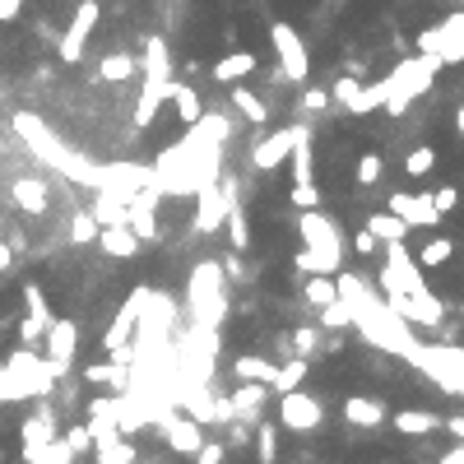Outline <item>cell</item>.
<instances>
[{"mask_svg": "<svg viewBox=\"0 0 464 464\" xmlns=\"http://www.w3.org/2000/svg\"><path fill=\"white\" fill-rule=\"evenodd\" d=\"M14 135L33 149V158H42L47 168H57L61 177H70V181H79V186H89V190L98 186V168H93L84 153L66 149L57 135L47 130V121H42L38 112H14Z\"/></svg>", "mask_w": 464, "mask_h": 464, "instance_id": "cell-1", "label": "cell"}, {"mask_svg": "<svg viewBox=\"0 0 464 464\" xmlns=\"http://www.w3.org/2000/svg\"><path fill=\"white\" fill-rule=\"evenodd\" d=\"M140 74H144V84H140V102H135V126H149L158 117V107L172 98V57H168V42L162 38H144V61H140Z\"/></svg>", "mask_w": 464, "mask_h": 464, "instance_id": "cell-2", "label": "cell"}, {"mask_svg": "<svg viewBox=\"0 0 464 464\" xmlns=\"http://www.w3.org/2000/svg\"><path fill=\"white\" fill-rule=\"evenodd\" d=\"M223 265L218 260H200L190 269V284H186V297H190V316H196V330L200 335H214L223 325V311H228V293H223Z\"/></svg>", "mask_w": 464, "mask_h": 464, "instance_id": "cell-3", "label": "cell"}, {"mask_svg": "<svg viewBox=\"0 0 464 464\" xmlns=\"http://www.w3.org/2000/svg\"><path fill=\"white\" fill-rule=\"evenodd\" d=\"M436 70H442V61L436 57H408V61H399L381 84H386V98H381V112H390V117H404L408 112V102H414L418 93H427L432 89V79H436Z\"/></svg>", "mask_w": 464, "mask_h": 464, "instance_id": "cell-4", "label": "cell"}, {"mask_svg": "<svg viewBox=\"0 0 464 464\" xmlns=\"http://www.w3.org/2000/svg\"><path fill=\"white\" fill-rule=\"evenodd\" d=\"M297 232H302V247L316 251L330 275H339V269H344V237H339V228H335V218H325L320 209H302V218H297Z\"/></svg>", "mask_w": 464, "mask_h": 464, "instance_id": "cell-5", "label": "cell"}, {"mask_svg": "<svg viewBox=\"0 0 464 464\" xmlns=\"http://www.w3.org/2000/svg\"><path fill=\"white\" fill-rule=\"evenodd\" d=\"M386 247V265H381V293H423V269L414 260V251L404 241H381Z\"/></svg>", "mask_w": 464, "mask_h": 464, "instance_id": "cell-6", "label": "cell"}, {"mask_svg": "<svg viewBox=\"0 0 464 464\" xmlns=\"http://www.w3.org/2000/svg\"><path fill=\"white\" fill-rule=\"evenodd\" d=\"M269 42H275V57H279V74L288 84H307L311 79V57L302 38H297L293 23H269Z\"/></svg>", "mask_w": 464, "mask_h": 464, "instance_id": "cell-7", "label": "cell"}, {"mask_svg": "<svg viewBox=\"0 0 464 464\" xmlns=\"http://www.w3.org/2000/svg\"><path fill=\"white\" fill-rule=\"evenodd\" d=\"M232 177H214V181H205L200 190H196V200H200V209H196V232H214V228H223V218H228V209H232Z\"/></svg>", "mask_w": 464, "mask_h": 464, "instance_id": "cell-8", "label": "cell"}, {"mask_svg": "<svg viewBox=\"0 0 464 464\" xmlns=\"http://www.w3.org/2000/svg\"><path fill=\"white\" fill-rule=\"evenodd\" d=\"M42 339H47V363H51V372H57V381L70 376L74 353H79V325H74L70 316H51Z\"/></svg>", "mask_w": 464, "mask_h": 464, "instance_id": "cell-9", "label": "cell"}, {"mask_svg": "<svg viewBox=\"0 0 464 464\" xmlns=\"http://www.w3.org/2000/svg\"><path fill=\"white\" fill-rule=\"evenodd\" d=\"M98 19H102V5H98V0H79L70 29L61 33V47H57L66 66H79V61H84V47H89V38H93V29H98Z\"/></svg>", "mask_w": 464, "mask_h": 464, "instance_id": "cell-10", "label": "cell"}, {"mask_svg": "<svg viewBox=\"0 0 464 464\" xmlns=\"http://www.w3.org/2000/svg\"><path fill=\"white\" fill-rule=\"evenodd\" d=\"M320 423H325V408H320L316 395H307L302 386L279 395V427H288V432H316Z\"/></svg>", "mask_w": 464, "mask_h": 464, "instance_id": "cell-11", "label": "cell"}, {"mask_svg": "<svg viewBox=\"0 0 464 464\" xmlns=\"http://www.w3.org/2000/svg\"><path fill=\"white\" fill-rule=\"evenodd\" d=\"M149 302V288H135L130 293V302H121L117 320L107 325V335H102V348L107 353H117V348H130V335H135V325H140V311Z\"/></svg>", "mask_w": 464, "mask_h": 464, "instance_id": "cell-12", "label": "cell"}, {"mask_svg": "<svg viewBox=\"0 0 464 464\" xmlns=\"http://www.w3.org/2000/svg\"><path fill=\"white\" fill-rule=\"evenodd\" d=\"M390 214L404 218L408 228H436V223H442V214H436V205H432L427 190H418V196H408V190H395V196H390Z\"/></svg>", "mask_w": 464, "mask_h": 464, "instance_id": "cell-13", "label": "cell"}, {"mask_svg": "<svg viewBox=\"0 0 464 464\" xmlns=\"http://www.w3.org/2000/svg\"><path fill=\"white\" fill-rule=\"evenodd\" d=\"M158 427H162V436H168V446H172L177 455H196V451L205 446V432H200V423H196V418L162 414V418H158Z\"/></svg>", "mask_w": 464, "mask_h": 464, "instance_id": "cell-14", "label": "cell"}, {"mask_svg": "<svg viewBox=\"0 0 464 464\" xmlns=\"http://www.w3.org/2000/svg\"><path fill=\"white\" fill-rule=\"evenodd\" d=\"M297 130L302 126H284V130H275V135H265V140L256 144V153H251V162L260 172H275L279 162H288V149H293V140H297Z\"/></svg>", "mask_w": 464, "mask_h": 464, "instance_id": "cell-15", "label": "cell"}, {"mask_svg": "<svg viewBox=\"0 0 464 464\" xmlns=\"http://www.w3.org/2000/svg\"><path fill=\"white\" fill-rule=\"evenodd\" d=\"M418 51H423V57H436L442 66H460V61H464V42L451 38L442 23H432V29L418 33Z\"/></svg>", "mask_w": 464, "mask_h": 464, "instance_id": "cell-16", "label": "cell"}, {"mask_svg": "<svg viewBox=\"0 0 464 464\" xmlns=\"http://www.w3.org/2000/svg\"><path fill=\"white\" fill-rule=\"evenodd\" d=\"M344 418L353 427H381V423L390 418V408L381 404V399H367V395H348L344 399Z\"/></svg>", "mask_w": 464, "mask_h": 464, "instance_id": "cell-17", "label": "cell"}, {"mask_svg": "<svg viewBox=\"0 0 464 464\" xmlns=\"http://www.w3.org/2000/svg\"><path fill=\"white\" fill-rule=\"evenodd\" d=\"M269 399V386L265 381H237V390H232V418H256L260 414V404Z\"/></svg>", "mask_w": 464, "mask_h": 464, "instance_id": "cell-18", "label": "cell"}, {"mask_svg": "<svg viewBox=\"0 0 464 464\" xmlns=\"http://www.w3.org/2000/svg\"><path fill=\"white\" fill-rule=\"evenodd\" d=\"M442 414H432V408H399L395 414V432L404 436H432V432H442Z\"/></svg>", "mask_w": 464, "mask_h": 464, "instance_id": "cell-19", "label": "cell"}, {"mask_svg": "<svg viewBox=\"0 0 464 464\" xmlns=\"http://www.w3.org/2000/svg\"><path fill=\"white\" fill-rule=\"evenodd\" d=\"M288 162H293V186L316 181V177H311V172H316V153H311V135H307V126L297 130V140H293V149H288Z\"/></svg>", "mask_w": 464, "mask_h": 464, "instance_id": "cell-20", "label": "cell"}, {"mask_svg": "<svg viewBox=\"0 0 464 464\" xmlns=\"http://www.w3.org/2000/svg\"><path fill=\"white\" fill-rule=\"evenodd\" d=\"M98 247L112 260H135L140 256V237H135L130 228H98Z\"/></svg>", "mask_w": 464, "mask_h": 464, "instance_id": "cell-21", "label": "cell"}, {"mask_svg": "<svg viewBox=\"0 0 464 464\" xmlns=\"http://www.w3.org/2000/svg\"><path fill=\"white\" fill-rule=\"evenodd\" d=\"M23 464H74V451L66 446V436H51V442L38 446H19Z\"/></svg>", "mask_w": 464, "mask_h": 464, "instance_id": "cell-22", "label": "cell"}, {"mask_svg": "<svg viewBox=\"0 0 464 464\" xmlns=\"http://www.w3.org/2000/svg\"><path fill=\"white\" fill-rule=\"evenodd\" d=\"M10 196H14V205H19L23 214H33V218L47 214V186H42L38 177H19V181L10 186Z\"/></svg>", "mask_w": 464, "mask_h": 464, "instance_id": "cell-23", "label": "cell"}, {"mask_svg": "<svg viewBox=\"0 0 464 464\" xmlns=\"http://www.w3.org/2000/svg\"><path fill=\"white\" fill-rule=\"evenodd\" d=\"M247 74H256V51H228V57L214 66L218 84H241Z\"/></svg>", "mask_w": 464, "mask_h": 464, "instance_id": "cell-24", "label": "cell"}, {"mask_svg": "<svg viewBox=\"0 0 464 464\" xmlns=\"http://www.w3.org/2000/svg\"><path fill=\"white\" fill-rule=\"evenodd\" d=\"M51 436H57V408L42 404L38 414L19 427V446H38V442H51Z\"/></svg>", "mask_w": 464, "mask_h": 464, "instance_id": "cell-25", "label": "cell"}, {"mask_svg": "<svg viewBox=\"0 0 464 464\" xmlns=\"http://www.w3.org/2000/svg\"><path fill=\"white\" fill-rule=\"evenodd\" d=\"M275 372H279V363H269V358H260V353H241V358L232 363V376L237 381H275Z\"/></svg>", "mask_w": 464, "mask_h": 464, "instance_id": "cell-26", "label": "cell"}, {"mask_svg": "<svg viewBox=\"0 0 464 464\" xmlns=\"http://www.w3.org/2000/svg\"><path fill=\"white\" fill-rule=\"evenodd\" d=\"M228 89H232V107H237V112L247 117L251 126H265V121H269V107H265V102L247 89V79H241V84H228Z\"/></svg>", "mask_w": 464, "mask_h": 464, "instance_id": "cell-27", "label": "cell"}, {"mask_svg": "<svg viewBox=\"0 0 464 464\" xmlns=\"http://www.w3.org/2000/svg\"><path fill=\"white\" fill-rule=\"evenodd\" d=\"M367 232H372L376 241H404L414 228H408L404 218H395L390 209H381V214H372V218H367Z\"/></svg>", "mask_w": 464, "mask_h": 464, "instance_id": "cell-28", "label": "cell"}, {"mask_svg": "<svg viewBox=\"0 0 464 464\" xmlns=\"http://www.w3.org/2000/svg\"><path fill=\"white\" fill-rule=\"evenodd\" d=\"M130 74H140V61L126 57V51H112V57H102V66H98V79H107V84H126Z\"/></svg>", "mask_w": 464, "mask_h": 464, "instance_id": "cell-29", "label": "cell"}, {"mask_svg": "<svg viewBox=\"0 0 464 464\" xmlns=\"http://www.w3.org/2000/svg\"><path fill=\"white\" fill-rule=\"evenodd\" d=\"M93 223L98 228H126V205L112 200V196H102V190H93Z\"/></svg>", "mask_w": 464, "mask_h": 464, "instance_id": "cell-30", "label": "cell"}, {"mask_svg": "<svg viewBox=\"0 0 464 464\" xmlns=\"http://www.w3.org/2000/svg\"><path fill=\"white\" fill-rule=\"evenodd\" d=\"M135 455H140V446H130V436H117V442L93 446V460H98V464H135Z\"/></svg>", "mask_w": 464, "mask_h": 464, "instance_id": "cell-31", "label": "cell"}, {"mask_svg": "<svg viewBox=\"0 0 464 464\" xmlns=\"http://www.w3.org/2000/svg\"><path fill=\"white\" fill-rule=\"evenodd\" d=\"M307 381V358H293V363H279V372H275V381H269V390H297Z\"/></svg>", "mask_w": 464, "mask_h": 464, "instance_id": "cell-32", "label": "cell"}, {"mask_svg": "<svg viewBox=\"0 0 464 464\" xmlns=\"http://www.w3.org/2000/svg\"><path fill=\"white\" fill-rule=\"evenodd\" d=\"M451 256H455V241H451V237H432L414 260H418V269H436V265H446Z\"/></svg>", "mask_w": 464, "mask_h": 464, "instance_id": "cell-33", "label": "cell"}, {"mask_svg": "<svg viewBox=\"0 0 464 464\" xmlns=\"http://www.w3.org/2000/svg\"><path fill=\"white\" fill-rule=\"evenodd\" d=\"M302 297L311 307H325V302H335V275H307V284H302Z\"/></svg>", "mask_w": 464, "mask_h": 464, "instance_id": "cell-34", "label": "cell"}, {"mask_svg": "<svg viewBox=\"0 0 464 464\" xmlns=\"http://www.w3.org/2000/svg\"><path fill=\"white\" fill-rule=\"evenodd\" d=\"M172 102H177V117L186 121V126H196L205 112H200V98H196V89L190 84H172Z\"/></svg>", "mask_w": 464, "mask_h": 464, "instance_id": "cell-35", "label": "cell"}, {"mask_svg": "<svg viewBox=\"0 0 464 464\" xmlns=\"http://www.w3.org/2000/svg\"><path fill=\"white\" fill-rule=\"evenodd\" d=\"M256 455H260V464H279V427L275 423L256 427Z\"/></svg>", "mask_w": 464, "mask_h": 464, "instance_id": "cell-36", "label": "cell"}, {"mask_svg": "<svg viewBox=\"0 0 464 464\" xmlns=\"http://www.w3.org/2000/svg\"><path fill=\"white\" fill-rule=\"evenodd\" d=\"M223 223H228V241H232V251H247V247H251V223H247V214H241V209L232 205Z\"/></svg>", "mask_w": 464, "mask_h": 464, "instance_id": "cell-37", "label": "cell"}, {"mask_svg": "<svg viewBox=\"0 0 464 464\" xmlns=\"http://www.w3.org/2000/svg\"><path fill=\"white\" fill-rule=\"evenodd\" d=\"M320 320H325V330H353V307L344 297H335V302L320 307Z\"/></svg>", "mask_w": 464, "mask_h": 464, "instance_id": "cell-38", "label": "cell"}, {"mask_svg": "<svg viewBox=\"0 0 464 464\" xmlns=\"http://www.w3.org/2000/svg\"><path fill=\"white\" fill-rule=\"evenodd\" d=\"M432 168H436V149H432V144L408 149V158H404V172H408V177H427Z\"/></svg>", "mask_w": 464, "mask_h": 464, "instance_id": "cell-39", "label": "cell"}, {"mask_svg": "<svg viewBox=\"0 0 464 464\" xmlns=\"http://www.w3.org/2000/svg\"><path fill=\"white\" fill-rule=\"evenodd\" d=\"M70 241H74V247H89V241H98V223H93L89 209L70 218Z\"/></svg>", "mask_w": 464, "mask_h": 464, "instance_id": "cell-40", "label": "cell"}, {"mask_svg": "<svg viewBox=\"0 0 464 464\" xmlns=\"http://www.w3.org/2000/svg\"><path fill=\"white\" fill-rule=\"evenodd\" d=\"M316 348H320V330H307V325H302V330H293V353H297V358H316Z\"/></svg>", "mask_w": 464, "mask_h": 464, "instance_id": "cell-41", "label": "cell"}, {"mask_svg": "<svg viewBox=\"0 0 464 464\" xmlns=\"http://www.w3.org/2000/svg\"><path fill=\"white\" fill-rule=\"evenodd\" d=\"M381 172H386L381 153H363V162H358V186H376V181H381Z\"/></svg>", "mask_w": 464, "mask_h": 464, "instance_id": "cell-42", "label": "cell"}, {"mask_svg": "<svg viewBox=\"0 0 464 464\" xmlns=\"http://www.w3.org/2000/svg\"><path fill=\"white\" fill-rule=\"evenodd\" d=\"M66 446L74 451V460H79V455H89V451H93V436H89V427H84V423H74V427L66 432Z\"/></svg>", "mask_w": 464, "mask_h": 464, "instance_id": "cell-43", "label": "cell"}, {"mask_svg": "<svg viewBox=\"0 0 464 464\" xmlns=\"http://www.w3.org/2000/svg\"><path fill=\"white\" fill-rule=\"evenodd\" d=\"M293 205H297V209H320V186H316V181L293 186Z\"/></svg>", "mask_w": 464, "mask_h": 464, "instance_id": "cell-44", "label": "cell"}, {"mask_svg": "<svg viewBox=\"0 0 464 464\" xmlns=\"http://www.w3.org/2000/svg\"><path fill=\"white\" fill-rule=\"evenodd\" d=\"M23 302H29V316H38V320H51V311H47V297H42V288H38V284H29V288H23Z\"/></svg>", "mask_w": 464, "mask_h": 464, "instance_id": "cell-45", "label": "cell"}, {"mask_svg": "<svg viewBox=\"0 0 464 464\" xmlns=\"http://www.w3.org/2000/svg\"><path fill=\"white\" fill-rule=\"evenodd\" d=\"M293 265L302 269V275H330V269H325V260H320L316 251H307V247H302V251L293 256Z\"/></svg>", "mask_w": 464, "mask_h": 464, "instance_id": "cell-46", "label": "cell"}, {"mask_svg": "<svg viewBox=\"0 0 464 464\" xmlns=\"http://www.w3.org/2000/svg\"><path fill=\"white\" fill-rule=\"evenodd\" d=\"M432 205H436V214H451V209L460 205V190H455V186H436V190H432Z\"/></svg>", "mask_w": 464, "mask_h": 464, "instance_id": "cell-47", "label": "cell"}, {"mask_svg": "<svg viewBox=\"0 0 464 464\" xmlns=\"http://www.w3.org/2000/svg\"><path fill=\"white\" fill-rule=\"evenodd\" d=\"M42 335H47V320H38V316H23V320H19V339H23V344H38Z\"/></svg>", "mask_w": 464, "mask_h": 464, "instance_id": "cell-48", "label": "cell"}, {"mask_svg": "<svg viewBox=\"0 0 464 464\" xmlns=\"http://www.w3.org/2000/svg\"><path fill=\"white\" fill-rule=\"evenodd\" d=\"M325 107H330V93L325 89H307L302 93V112H325Z\"/></svg>", "mask_w": 464, "mask_h": 464, "instance_id": "cell-49", "label": "cell"}, {"mask_svg": "<svg viewBox=\"0 0 464 464\" xmlns=\"http://www.w3.org/2000/svg\"><path fill=\"white\" fill-rule=\"evenodd\" d=\"M223 455H228V446H218V442H205V446L196 451L200 464H223Z\"/></svg>", "mask_w": 464, "mask_h": 464, "instance_id": "cell-50", "label": "cell"}, {"mask_svg": "<svg viewBox=\"0 0 464 464\" xmlns=\"http://www.w3.org/2000/svg\"><path fill=\"white\" fill-rule=\"evenodd\" d=\"M442 29H446L451 38H460V42H464V10H455V14H446V19H442Z\"/></svg>", "mask_w": 464, "mask_h": 464, "instance_id": "cell-51", "label": "cell"}, {"mask_svg": "<svg viewBox=\"0 0 464 464\" xmlns=\"http://www.w3.org/2000/svg\"><path fill=\"white\" fill-rule=\"evenodd\" d=\"M353 247H358V251H363V256H372V251H376V247H381V241H376V237H372V232H367V228H363V232H358V237H353Z\"/></svg>", "mask_w": 464, "mask_h": 464, "instance_id": "cell-52", "label": "cell"}, {"mask_svg": "<svg viewBox=\"0 0 464 464\" xmlns=\"http://www.w3.org/2000/svg\"><path fill=\"white\" fill-rule=\"evenodd\" d=\"M19 10H23V0H0V23L19 19Z\"/></svg>", "mask_w": 464, "mask_h": 464, "instance_id": "cell-53", "label": "cell"}, {"mask_svg": "<svg viewBox=\"0 0 464 464\" xmlns=\"http://www.w3.org/2000/svg\"><path fill=\"white\" fill-rule=\"evenodd\" d=\"M10 265H14V247H10V241H0V275H5Z\"/></svg>", "mask_w": 464, "mask_h": 464, "instance_id": "cell-54", "label": "cell"}, {"mask_svg": "<svg viewBox=\"0 0 464 464\" xmlns=\"http://www.w3.org/2000/svg\"><path fill=\"white\" fill-rule=\"evenodd\" d=\"M442 427H451V436H460V442H464V414H455V418H446Z\"/></svg>", "mask_w": 464, "mask_h": 464, "instance_id": "cell-55", "label": "cell"}, {"mask_svg": "<svg viewBox=\"0 0 464 464\" xmlns=\"http://www.w3.org/2000/svg\"><path fill=\"white\" fill-rule=\"evenodd\" d=\"M455 130L464 135V107H460V112H455Z\"/></svg>", "mask_w": 464, "mask_h": 464, "instance_id": "cell-56", "label": "cell"}, {"mask_svg": "<svg viewBox=\"0 0 464 464\" xmlns=\"http://www.w3.org/2000/svg\"><path fill=\"white\" fill-rule=\"evenodd\" d=\"M0 339H5V335H0Z\"/></svg>", "mask_w": 464, "mask_h": 464, "instance_id": "cell-57", "label": "cell"}]
</instances>
